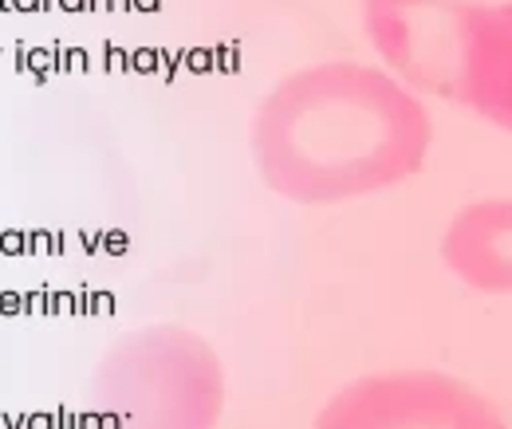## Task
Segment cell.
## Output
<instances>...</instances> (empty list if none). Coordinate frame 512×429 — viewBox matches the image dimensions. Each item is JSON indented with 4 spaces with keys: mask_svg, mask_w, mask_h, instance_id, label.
Returning <instances> with one entry per match:
<instances>
[{
    "mask_svg": "<svg viewBox=\"0 0 512 429\" xmlns=\"http://www.w3.org/2000/svg\"><path fill=\"white\" fill-rule=\"evenodd\" d=\"M469 8L473 0H367V28L410 87L457 103Z\"/></svg>",
    "mask_w": 512,
    "mask_h": 429,
    "instance_id": "cell-2",
    "label": "cell"
},
{
    "mask_svg": "<svg viewBox=\"0 0 512 429\" xmlns=\"http://www.w3.org/2000/svg\"><path fill=\"white\" fill-rule=\"evenodd\" d=\"M434 123L410 87L367 67L296 79L264 115L268 174L296 197H359L422 170Z\"/></svg>",
    "mask_w": 512,
    "mask_h": 429,
    "instance_id": "cell-1",
    "label": "cell"
},
{
    "mask_svg": "<svg viewBox=\"0 0 512 429\" xmlns=\"http://www.w3.org/2000/svg\"><path fill=\"white\" fill-rule=\"evenodd\" d=\"M442 264L485 296H512V197L465 205L442 237Z\"/></svg>",
    "mask_w": 512,
    "mask_h": 429,
    "instance_id": "cell-4",
    "label": "cell"
},
{
    "mask_svg": "<svg viewBox=\"0 0 512 429\" xmlns=\"http://www.w3.org/2000/svg\"><path fill=\"white\" fill-rule=\"evenodd\" d=\"M457 103L512 134V0L469 8Z\"/></svg>",
    "mask_w": 512,
    "mask_h": 429,
    "instance_id": "cell-3",
    "label": "cell"
}]
</instances>
